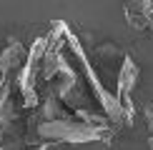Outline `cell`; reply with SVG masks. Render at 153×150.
I'll list each match as a JSON object with an SVG mask.
<instances>
[{
  "label": "cell",
  "instance_id": "cell-7",
  "mask_svg": "<svg viewBox=\"0 0 153 150\" xmlns=\"http://www.w3.org/2000/svg\"><path fill=\"white\" fill-rule=\"evenodd\" d=\"M148 148H151V150H153V138H148Z\"/></svg>",
  "mask_w": 153,
  "mask_h": 150
},
{
  "label": "cell",
  "instance_id": "cell-3",
  "mask_svg": "<svg viewBox=\"0 0 153 150\" xmlns=\"http://www.w3.org/2000/svg\"><path fill=\"white\" fill-rule=\"evenodd\" d=\"M28 50L23 48L20 40H10L8 45L0 50V78H8V73H15L23 68Z\"/></svg>",
  "mask_w": 153,
  "mask_h": 150
},
{
  "label": "cell",
  "instance_id": "cell-8",
  "mask_svg": "<svg viewBox=\"0 0 153 150\" xmlns=\"http://www.w3.org/2000/svg\"><path fill=\"white\" fill-rule=\"evenodd\" d=\"M151 35H153V18H151Z\"/></svg>",
  "mask_w": 153,
  "mask_h": 150
},
{
  "label": "cell",
  "instance_id": "cell-6",
  "mask_svg": "<svg viewBox=\"0 0 153 150\" xmlns=\"http://www.w3.org/2000/svg\"><path fill=\"white\" fill-rule=\"evenodd\" d=\"M143 115H146V123H148V130H151V138H153V103H148V105H146Z\"/></svg>",
  "mask_w": 153,
  "mask_h": 150
},
{
  "label": "cell",
  "instance_id": "cell-4",
  "mask_svg": "<svg viewBox=\"0 0 153 150\" xmlns=\"http://www.w3.org/2000/svg\"><path fill=\"white\" fill-rule=\"evenodd\" d=\"M18 120V110H15V100H13L10 88L5 85V90L0 93V133H8L13 128V123Z\"/></svg>",
  "mask_w": 153,
  "mask_h": 150
},
{
  "label": "cell",
  "instance_id": "cell-5",
  "mask_svg": "<svg viewBox=\"0 0 153 150\" xmlns=\"http://www.w3.org/2000/svg\"><path fill=\"white\" fill-rule=\"evenodd\" d=\"M60 118H68L65 105H63L55 95H48L40 103V123H45V120H60Z\"/></svg>",
  "mask_w": 153,
  "mask_h": 150
},
{
  "label": "cell",
  "instance_id": "cell-1",
  "mask_svg": "<svg viewBox=\"0 0 153 150\" xmlns=\"http://www.w3.org/2000/svg\"><path fill=\"white\" fill-rule=\"evenodd\" d=\"M38 135L48 143H95V140H108L111 125H91L83 123L75 115L60 118V120H45L38 123Z\"/></svg>",
  "mask_w": 153,
  "mask_h": 150
},
{
  "label": "cell",
  "instance_id": "cell-9",
  "mask_svg": "<svg viewBox=\"0 0 153 150\" xmlns=\"http://www.w3.org/2000/svg\"><path fill=\"white\" fill-rule=\"evenodd\" d=\"M0 150H5V148H3V145H0Z\"/></svg>",
  "mask_w": 153,
  "mask_h": 150
},
{
  "label": "cell",
  "instance_id": "cell-2",
  "mask_svg": "<svg viewBox=\"0 0 153 150\" xmlns=\"http://www.w3.org/2000/svg\"><path fill=\"white\" fill-rule=\"evenodd\" d=\"M123 8H126V23L131 25V30L141 33V30L151 28L153 0H123Z\"/></svg>",
  "mask_w": 153,
  "mask_h": 150
}]
</instances>
